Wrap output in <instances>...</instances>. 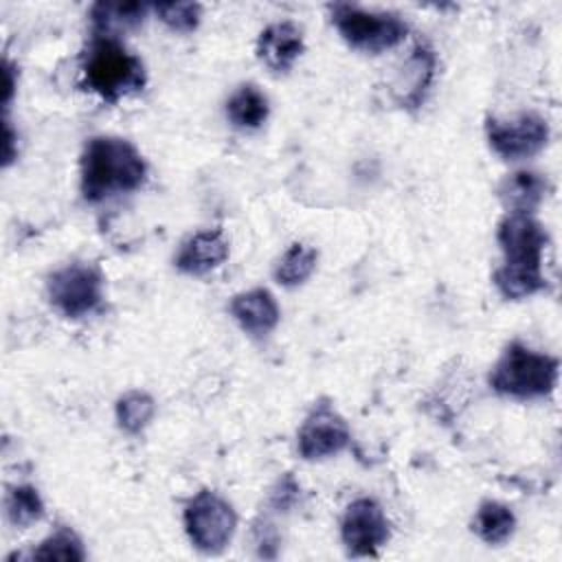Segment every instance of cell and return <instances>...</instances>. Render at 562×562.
Returning a JSON list of instances; mask_svg holds the SVG:
<instances>
[{"label": "cell", "instance_id": "44dd1931", "mask_svg": "<svg viewBox=\"0 0 562 562\" xmlns=\"http://www.w3.org/2000/svg\"><path fill=\"white\" fill-rule=\"evenodd\" d=\"M7 516L11 525L24 529L44 516V503L35 487L18 485L7 496Z\"/></svg>", "mask_w": 562, "mask_h": 562}, {"label": "cell", "instance_id": "4fadbf2b", "mask_svg": "<svg viewBox=\"0 0 562 562\" xmlns=\"http://www.w3.org/2000/svg\"><path fill=\"white\" fill-rule=\"evenodd\" d=\"M231 314L239 327L252 336H263L279 323V305L266 288L235 294L231 301Z\"/></svg>", "mask_w": 562, "mask_h": 562}, {"label": "cell", "instance_id": "52a82bcc", "mask_svg": "<svg viewBox=\"0 0 562 562\" xmlns=\"http://www.w3.org/2000/svg\"><path fill=\"white\" fill-rule=\"evenodd\" d=\"M48 299L66 318H79L99 310L103 301V274L92 263H70L48 279Z\"/></svg>", "mask_w": 562, "mask_h": 562}, {"label": "cell", "instance_id": "8992f818", "mask_svg": "<svg viewBox=\"0 0 562 562\" xmlns=\"http://www.w3.org/2000/svg\"><path fill=\"white\" fill-rule=\"evenodd\" d=\"M184 529L202 553H220L233 540L237 516L228 501L211 490L198 492L184 507Z\"/></svg>", "mask_w": 562, "mask_h": 562}, {"label": "cell", "instance_id": "5b68a950", "mask_svg": "<svg viewBox=\"0 0 562 562\" xmlns=\"http://www.w3.org/2000/svg\"><path fill=\"white\" fill-rule=\"evenodd\" d=\"M331 22L349 46L364 53H382L393 48L408 33V26L400 15L364 11L353 4H334Z\"/></svg>", "mask_w": 562, "mask_h": 562}, {"label": "cell", "instance_id": "d4e9b609", "mask_svg": "<svg viewBox=\"0 0 562 562\" xmlns=\"http://www.w3.org/2000/svg\"><path fill=\"white\" fill-rule=\"evenodd\" d=\"M13 88H15V81H13V68L9 66V61L2 64V105L7 108L11 97H13Z\"/></svg>", "mask_w": 562, "mask_h": 562}, {"label": "cell", "instance_id": "7402d4cb", "mask_svg": "<svg viewBox=\"0 0 562 562\" xmlns=\"http://www.w3.org/2000/svg\"><path fill=\"white\" fill-rule=\"evenodd\" d=\"M33 560H64V562H79L86 558L83 544L70 529H59L46 540L40 542L37 549L31 553Z\"/></svg>", "mask_w": 562, "mask_h": 562}, {"label": "cell", "instance_id": "30bf717a", "mask_svg": "<svg viewBox=\"0 0 562 562\" xmlns=\"http://www.w3.org/2000/svg\"><path fill=\"white\" fill-rule=\"evenodd\" d=\"M349 439L347 422L327 402H321L312 408L299 430V452L307 461L325 459L345 450Z\"/></svg>", "mask_w": 562, "mask_h": 562}, {"label": "cell", "instance_id": "603a6c76", "mask_svg": "<svg viewBox=\"0 0 562 562\" xmlns=\"http://www.w3.org/2000/svg\"><path fill=\"white\" fill-rule=\"evenodd\" d=\"M154 9L169 29L180 33L193 31L202 15V7L198 2H165V4H156Z\"/></svg>", "mask_w": 562, "mask_h": 562}, {"label": "cell", "instance_id": "ba28073f", "mask_svg": "<svg viewBox=\"0 0 562 562\" xmlns=\"http://www.w3.org/2000/svg\"><path fill=\"white\" fill-rule=\"evenodd\" d=\"M485 134L490 147L507 158L520 160L538 154L549 140V123L536 112H522L512 121L487 119Z\"/></svg>", "mask_w": 562, "mask_h": 562}, {"label": "cell", "instance_id": "9a60e30c", "mask_svg": "<svg viewBox=\"0 0 562 562\" xmlns=\"http://www.w3.org/2000/svg\"><path fill=\"white\" fill-rule=\"evenodd\" d=\"M547 180L533 171L512 173L498 189L509 213H531L544 198Z\"/></svg>", "mask_w": 562, "mask_h": 562}, {"label": "cell", "instance_id": "ac0fdd59", "mask_svg": "<svg viewBox=\"0 0 562 562\" xmlns=\"http://www.w3.org/2000/svg\"><path fill=\"white\" fill-rule=\"evenodd\" d=\"M147 13V4L140 2H125V4H112V2H97L90 11V20L94 24V31L99 35L114 37V31L134 29L143 22Z\"/></svg>", "mask_w": 562, "mask_h": 562}, {"label": "cell", "instance_id": "5bb4252c", "mask_svg": "<svg viewBox=\"0 0 562 562\" xmlns=\"http://www.w3.org/2000/svg\"><path fill=\"white\" fill-rule=\"evenodd\" d=\"M435 75V55L426 46H417L413 55L404 61L402 70L393 81V94L404 108H417L432 81Z\"/></svg>", "mask_w": 562, "mask_h": 562}, {"label": "cell", "instance_id": "7c38bea8", "mask_svg": "<svg viewBox=\"0 0 562 562\" xmlns=\"http://www.w3.org/2000/svg\"><path fill=\"white\" fill-rule=\"evenodd\" d=\"M228 257V241L220 228L200 231L191 235L176 255V268L184 274L202 277L217 266L224 263Z\"/></svg>", "mask_w": 562, "mask_h": 562}, {"label": "cell", "instance_id": "ffe728a7", "mask_svg": "<svg viewBox=\"0 0 562 562\" xmlns=\"http://www.w3.org/2000/svg\"><path fill=\"white\" fill-rule=\"evenodd\" d=\"M154 417V400L145 391H130L116 402V419L125 432H140Z\"/></svg>", "mask_w": 562, "mask_h": 562}, {"label": "cell", "instance_id": "484cf974", "mask_svg": "<svg viewBox=\"0 0 562 562\" xmlns=\"http://www.w3.org/2000/svg\"><path fill=\"white\" fill-rule=\"evenodd\" d=\"M11 160H13V132L4 121V165H9Z\"/></svg>", "mask_w": 562, "mask_h": 562}, {"label": "cell", "instance_id": "8fae6325", "mask_svg": "<svg viewBox=\"0 0 562 562\" xmlns=\"http://www.w3.org/2000/svg\"><path fill=\"white\" fill-rule=\"evenodd\" d=\"M303 53V33L290 22H274L266 26L257 42L259 59L274 72H288Z\"/></svg>", "mask_w": 562, "mask_h": 562}, {"label": "cell", "instance_id": "9c48e42d", "mask_svg": "<svg viewBox=\"0 0 562 562\" xmlns=\"http://www.w3.org/2000/svg\"><path fill=\"white\" fill-rule=\"evenodd\" d=\"M342 544L353 558L375 555L391 536V525L373 498L353 501L340 522Z\"/></svg>", "mask_w": 562, "mask_h": 562}, {"label": "cell", "instance_id": "cb8c5ba5", "mask_svg": "<svg viewBox=\"0 0 562 562\" xmlns=\"http://www.w3.org/2000/svg\"><path fill=\"white\" fill-rule=\"evenodd\" d=\"M296 492H299V485L294 483V479H292V476H285L283 481H279V487H277V492L272 494V505H274L277 509L290 507L292 501L296 498Z\"/></svg>", "mask_w": 562, "mask_h": 562}, {"label": "cell", "instance_id": "7a4b0ae2", "mask_svg": "<svg viewBox=\"0 0 562 562\" xmlns=\"http://www.w3.org/2000/svg\"><path fill=\"white\" fill-rule=\"evenodd\" d=\"M147 178L140 151L119 136H94L81 156V193L88 202H101L116 193L138 189Z\"/></svg>", "mask_w": 562, "mask_h": 562}, {"label": "cell", "instance_id": "3957f363", "mask_svg": "<svg viewBox=\"0 0 562 562\" xmlns=\"http://www.w3.org/2000/svg\"><path fill=\"white\" fill-rule=\"evenodd\" d=\"M145 66L116 37L99 35L83 57V83L103 101H119L145 86Z\"/></svg>", "mask_w": 562, "mask_h": 562}, {"label": "cell", "instance_id": "d6986e66", "mask_svg": "<svg viewBox=\"0 0 562 562\" xmlns=\"http://www.w3.org/2000/svg\"><path fill=\"white\" fill-rule=\"evenodd\" d=\"M316 259H318V252L312 246L292 244L279 259L274 268V279L285 288H294L314 272Z\"/></svg>", "mask_w": 562, "mask_h": 562}, {"label": "cell", "instance_id": "6da1fadb", "mask_svg": "<svg viewBox=\"0 0 562 562\" xmlns=\"http://www.w3.org/2000/svg\"><path fill=\"white\" fill-rule=\"evenodd\" d=\"M498 244L505 263L494 272V285L505 299H525L544 288L542 250L547 235L531 213H509L498 224Z\"/></svg>", "mask_w": 562, "mask_h": 562}, {"label": "cell", "instance_id": "277c9868", "mask_svg": "<svg viewBox=\"0 0 562 562\" xmlns=\"http://www.w3.org/2000/svg\"><path fill=\"white\" fill-rule=\"evenodd\" d=\"M558 380V358L512 342L490 373V386L507 397L533 400L553 391Z\"/></svg>", "mask_w": 562, "mask_h": 562}, {"label": "cell", "instance_id": "e0dca14e", "mask_svg": "<svg viewBox=\"0 0 562 562\" xmlns=\"http://www.w3.org/2000/svg\"><path fill=\"white\" fill-rule=\"evenodd\" d=\"M226 116L237 127L255 130L268 119V99L257 86L246 83L239 90H235L228 99Z\"/></svg>", "mask_w": 562, "mask_h": 562}, {"label": "cell", "instance_id": "2e32d148", "mask_svg": "<svg viewBox=\"0 0 562 562\" xmlns=\"http://www.w3.org/2000/svg\"><path fill=\"white\" fill-rule=\"evenodd\" d=\"M514 527H516L514 512L507 505L496 501H483L472 520L474 533L487 544L505 542L514 533Z\"/></svg>", "mask_w": 562, "mask_h": 562}]
</instances>
